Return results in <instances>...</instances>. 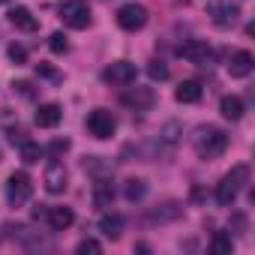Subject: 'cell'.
<instances>
[{
  "label": "cell",
  "instance_id": "obj_1",
  "mask_svg": "<svg viewBox=\"0 0 255 255\" xmlns=\"http://www.w3.org/2000/svg\"><path fill=\"white\" fill-rule=\"evenodd\" d=\"M192 144H195V153L201 159H216V156L225 153L228 135L219 129V126H198L195 135H192Z\"/></svg>",
  "mask_w": 255,
  "mask_h": 255
},
{
  "label": "cell",
  "instance_id": "obj_2",
  "mask_svg": "<svg viewBox=\"0 0 255 255\" xmlns=\"http://www.w3.org/2000/svg\"><path fill=\"white\" fill-rule=\"evenodd\" d=\"M246 183H249V165H231V171L216 186V204L231 207L237 201V195L246 189Z\"/></svg>",
  "mask_w": 255,
  "mask_h": 255
},
{
  "label": "cell",
  "instance_id": "obj_3",
  "mask_svg": "<svg viewBox=\"0 0 255 255\" xmlns=\"http://www.w3.org/2000/svg\"><path fill=\"white\" fill-rule=\"evenodd\" d=\"M57 15H60V21L66 24V27H72V30H84V27H90V6H87V0H63V3L57 6Z\"/></svg>",
  "mask_w": 255,
  "mask_h": 255
},
{
  "label": "cell",
  "instance_id": "obj_4",
  "mask_svg": "<svg viewBox=\"0 0 255 255\" xmlns=\"http://www.w3.org/2000/svg\"><path fill=\"white\" fill-rule=\"evenodd\" d=\"M30 195H33V180H30V174H27V171H12L9 180H6V201H9L12 207H21V204L30 201Z\"/></svg>",
  "mask_w": 255,
  "mask_h": 255
},
{
  "label": "cell",
  "instance_id": "obj_5",
  "mask_svg": "<svg viewBox=\"0 0 255 255\" xmlns=\"http://www.w3.org/2000/svg\"><path fill=\"white\" fill-rule=\"evenodd\" d=\"M147 6H141V3H123L120 9H117V27L120 30H129V33H135V30H141L144 24H147Z\"/></svg>",
  "mask_w": 255,
  "mask_h": 255
},
{
  "label": "cell",
  "instance_id": "obj_6",
  "mask_svg": "<svg viewBox=\"0 0 255 255\" xmlns=\"http://www.w3.org/2000/svg\"><path fill=\"white\" fill-rule=\"evenodd\" d=\"M87 129H90V135H93V138H111V135H114V129H117V120H114V114H111V111L96 108V111H90V114H87Z\"/></svg>",
  "mask_w": 255,
  "mask_h": 255
},
{
  "label": "cell",
  "instance_id": "obj_7",
  "mask_svg": "<svg viewBox=\"0 0 255 255\" xmlns=\"http://www.w3.org/2000/svg\"><path fill=\"white\" fill-rule=\"evenodd\" d=\"M207 15L213 18V24L228 27V24H234V21H237L240 9H237L234 0H207Z\"/></svg>",
  "mask_w": 255,
  "mask_h": 255
},
{
  "label": "cell",
  "instance_id": "obj_8",
  "mask_svg": "<svg viewBox=\"0 0 255 255\" xmlns=\"http://www.w3.org/2000/svg\"><path fill=\"white\" fill-rule=\"evenodd\" d=\"M135 75H138V69H135V63H129V60H117V63H111V66L102 72V78H105L108 84H114V87L132 84Z\"/></svg>",
  "mask_w": 255,
  "mask_h": 255
},
{
  "label": "cell",
  "instance_id": "obj_9",
  "mask_svg": "<svg viewBox=\"0 0 255 255\" xmlns=\"http://www.w3.org/2000/svg\"><path fill=\"white\" fill-rule=\"evenodd\" d=\"M153 90L150 87H129L126 84V90L120 93V102L123 105H129V108H135V111H147L150 105H153Z\"/></svg>",
  "mask_w": 255,
  "mask_h": 255
},
{
  "label": "cell",
  "instance_id": "obj_10",
  "mask_svg": "<svg viewBox=\"0 0 255 255\" xmlns=\"http://www.w3.org/2000/svg\"><path fill=\"white\" fill-rule=\"evenodd\" d=\"M66 180H69V174H66L63 162H48V168H45V177H42L45 189H48L51 195H60V192H66Z\"/></svg>",
  "mask_w": 255,
  "mask_h": 255
},
{
  "label": "cell",
  "instance_id": "obj_11",
  "mask_svg": "<svg viewBox=\"0 0 255 255\" xmlns=\"http://www.w3.org/2000/svg\"><path fill=\"white\" fill-rule=\"evenodd\" d=\"M180 54H183L189 63H198V66H207V63L213 60V48H210L207 42H201V39H192V42H186V45L180 48Z\"/></svg>",
  "mask_w": 255,
  "mask_h": 255
},
{
  "label": "cell",
  "instance_id": "obj_12",
  "mask_svg": "<svg viewBox=\"0 0 255 255\" xmlns=\"http://www.w3.org/2000/svg\"><path fill=\"white\" fill-rule=\"evenodd\" d=\"M252 69H255L252 51H234V54H231V60H228V75H231V78H246Z\"/></svg>",
  "mask_w": 255,
  "mask_h": 255
},
{
  "label": "cell",
  "instance_id": "obj_13",
  "mask_svg": "<svg viewBox=\"0 0 255 255\" xmlns=\"http://www.w3.org/2000/svg\"><path fill=\"white\" fill-rule=\"evenodd\" d=\"M42 216H45V222H48L51 231H66V228L75 222V213H72L69 207H48Z\"/></svg>",
  "mask_w": 255,
  "mask_h": 255
},
{
  "label": "cell",
  "instance_id": "obj_14",
  "mask_svg": "<svg viewBox=\"0 0 255 255\" xmlns=\"http://www.w3.org/2000/svg\"><path fill=\"white\" fill-rule=\"evenodd\" d=\"M60 117H63V111H60L57 102H45V105L36 108V126H42V129H54L60 123Z\"/></svg>",
  "mask_w": 255,
  "mask_h": 255
},
{
  "label": "cell",
  "instance_id": "obj_15",
  "mask_svg": "<svg viewBox=\"0 0 255 255\" xmlns=\"http://www.w3.org/2000/svg\"><path fill=\"white\" fill-rule=\"evenodd\" d=\"M9 21H12V27H18V30H24V33H33V30L39 27L36 15H33L27 6H15V9H9Z\"/></svg>",
  "mask_w": 255,
  "mask_h": 255
},
{
  "label": "cell",
  "instance_id": "obj_16",
  "mask_svg": "<svg viewBox=\"0 0 255 255\" xmlns=\"http://www.w3.org/2000/svg\"><path fill=\"white\" fill-rule=\"evenodd\" d=\"M201 84L198 81H183L177 90H174V99L177 102H183V105H192V102H201Z\"/></svg>",
  "mask_w": 255,
  "mask_h": 255
},
{
  "label": "cell",
  "instance_id": "obj_17",
  "mask_svg": "<svg viewBox=\"0 0 255 255\" xmlns=\"http://www.w3.org/2000/svg\"><path fill=\"white\" fill-rule=\"evenodd\" d=\"M219 111H222V117H228V120H240L246 108H243V99H240V96H222Z\"/></svg>",
  "mask_w": 255,
  "mask_h": 255
},
{
  "label": "cell",
  "instance_id": "obj_18",
  "mask_svg": "<svg viewBox=\"0 0 255 255\" xmlns=\"http://www.w3.org/2000/svg\"><path fill=\"white\" fill-rule=\"evenodd\" d=\"M111 201H114V186L108 180H96L93 183V204L96 207H111Z\"/></svg>",
  "mask_w": 255,
  "mask_h": 255
},
{
  "label": "cell",
  "instance_id": "obj_19",
  "mask_svg": "<svg viewBox=\"0 0 255 255\" xmlns=\"http://www.w3.org/2000/svg\"><path fill=\"white\" fill-rule=\"evenodd\" d=\"M99 231H102L108 240H117V237L123 234V219H120V216H114V213H111V216L105 213V216L99 219Z\"/></svg>",
  "mask_w": 255,
  "mask_h": 255
},
{
  "label": "cell",
  "instance_id": "obj_20",
  "mask_svg": "<svg viewBox=\"0 0 255 255\" xmlns=\"http://www.w3.org/2000/svg\"><path fill=\"white\" fill-rule=\"evenodd\" d=\"M123 195H126V201H141L147 195V183L141 177H129L123 183Z\"/></svg>",
  "mask_w": 255,
  "mask_h": 255
},
{
  "label": "cell",
  "instance_id": "obj_21",
  "mask_svg": "<svg viewBox=\"0 0 255 255\" xmlns=\"http://www.w3.org/2000/svg\"><path fill=\"white\" fill-rule=\"evenodd\" d=\"M210 249H213L216 255H228V252L234 249V240H231V234H222V231H216V234H213V240H210Z\"/></svg>",
  "mask_w": 255,
  "mask_h": 255
},
{
  "label": "cell",
  "instance_id": "obj_22",
  "mask_svg": "<svg viewBox=\"0 0 255 255\" xmlns=\"http://www.w3.org/2000/svg\"><path fill=\"white\" fill-rule=\"evenodd\" d=\"M42 153H45V150H42L36 141H24V144H21V159H24L27 165L39 162V159H42Z\"/></svg>",
  "mask_w": 255,
  "mask_h": 255
},
{
  "label": "cell",
  "instance_id": "obj_23",
  "mask_svg": "<svg viewBox=\"0 0 255 255\" xmlns=\"http://www.w3.org/2000/svg\"><path fill=\"white\" fill-rule=\"evenodd\" d=\"M177 216H180V207L171 204V210H153L147 216V222H168V219H177Z\"/></svg>",
  "mask_w": 255,
  "mask_h": 255
},
{
  "label": "cell",
  "instance_id": "obj_24",
  "mask_svg": "<svg viewBox=\"0 0 255 255\" xmlns=\"http://www.w3.org/2000/svg\"><path fill=\"white\" fill-rule=\"evenodd\" d=\"M147 75H150L153 81H165V78H168V66H165L162 60H150V66H147Z\"/></svg>",
  "mask_w": 255,
  "mask_h": 255
},
{
  "label": "cell",
  "instance_id": "obj_25",
  "mask_svg": "<svg viewBox=\"0 0 255 255\" xmlns=\"http://www.w3.org/2000/svg\"><path fill=\"white\" fill-rule=\"evenodd\" d=\"M48 48H51L54 54H66L69 42H66V36H63V33H51V39H48Z\"/></svg>",
  "mask_w": 255,
  "mask_h": 255
},
{
  "label": "cell",
  "instance_id": "obj_26",
  "mask_svg": "<svg viewBox=\"0 0 255 255\" xmlns=\"http://www.w3.org/2000/svg\"><path fill=\"white\" fill-rule=\"evenodd\" d=\"M9 60H12V63H18V66H21V63H27V48L12 42V45H9Z\"/></svg>",
  "mask_w": 255,
  "mask_h": 255
},
{
  "label": "cell",
  "instance_id": "obj_27",
  "mask_svg": "<svg viewBox=\"0 0 255 255\" xmlns=\"http://www.w3.org/2000/svg\"><path fill=\"white\" fill-rule=\"evenodd\" d=\"M75 252H78V255H87V252L96 255V252H102V243H99V240H81V243L75 246Z\"/></svg>",
  "mask_w": 255,
  "mask_h": 255
},
{
  "label": "cell",
  "instance_id": "obj_28",
  "mask_svg": "<svg viewBox=\"0 0 255 255\" xmlns=\"http://www.w3.org/2000/svg\"><path fill=\"white\" fill-rule=\"evenodd\" d=\"M69 150V138H57V141H51V147H48V153L57 159V156H63Z\"/></svg>",
  "mask_w": 255,
  "mask_h": 255
},
{
  "label": "cell",
  "instance_id": "obj_29",
  "mask_svg": "<svg viewBox=\"0 0 255 255\" xmlns=\"http://www.w3.org/2000/svg\"><path fill=\"white\" fill-rule=\"evenodd\" d=\"M12 87H15L24 99H33V96H36V90H33V84H30V81H15Z\"/></svg>",
  "mask_w": 255,
  "mask_h": 255
},
{
  "label": "cell",
  "instance_id": "obj_30",
  "mask_svg": "<svg viewBox=\"0 0 255 255\" xmlns=\"http://www.w3.org/2000/svg\"><path fill=\"white\" fill-rule=\"evenodd\" d=\"M36 72H39V75H45V78H54V81H60V78H63V75H60L57 69H51L48 63H39V66H36Z\"/></svg>",
  "mask_w": 255,
  "mask_h": 255
},
{
  "label": "cell",
  "instance_id": "obj_31",
  "mask_svg": "<svg viewBox=\"0 0 255 255\" xmlns=\"http://www.w3.org/2000/svg\"><path fill=\"white\" fill-rule=\"evenodd\" d=\"M234 228H237V234H246V216L243 213H234Z\"/></svg>",
  "mask_w": 255,
  "mask_h": 255
},
{
  "label": "cell",
  "instance_id": "obj_32",
  "mask_svg": "<svg viewBox=\"0 0 255 255\" xmlns=\"http://www.w3.org/2000/svg\"><path fill=\"white\" fill-rule=\"evenodd\" d=\"M0 3H6V0H0Z\"/></svg>",
  "mask_w": 255,
  "mask_h": 255
},
{
  "label": "cell",
  "instance_id": "obj_33",
  "mask_svg": "<svg viewBox=\"0 0 255 255\" xmlns=\"http://www.w3.org/2000/svg\"><path fill=\"white\" fill-rule=\"evenodd\" d=\"M0 159H3V153H0Z\"/></svg>",
  "mask_w": 255,
  "mask_h": 255
}]
</instances>
